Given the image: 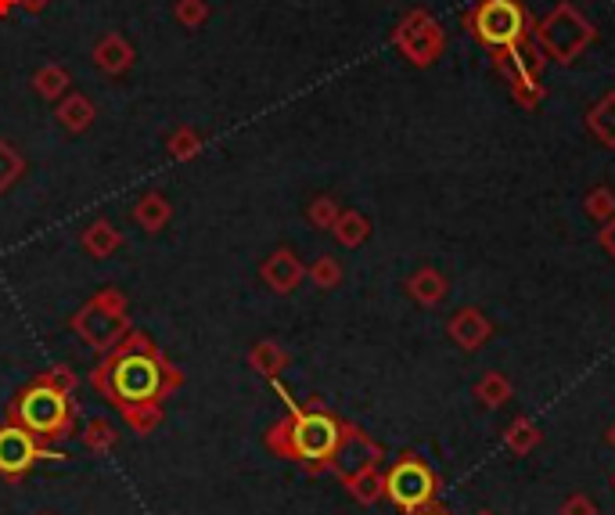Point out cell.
Wrapping results in <instances>:
<instances>
[{
    "label": "cell",
    "instance_id": "6da1fadb",
    "mask_svg": "<svg viewBox=\"0 0 615 515\" xmlns=\"http://www.w3.org/2000/svg\"><path fill=\"white\" fill-rule=\"evenodd\" d=\"M94 386L123 407L155 404L170 386H177V371L162 364L155 346L144 335H130L116 346V357L94 371Z\"/></svg>",
    "mask_w": 615,
    "mask_h": 515
},
{
    "label": "cell",
    "instance_id": "7a4b0ae2",
    "mask_svg": "<svg viewBox=\"0 0 615 515\" xmlns=\"http://www.w3.org/2000/svg\"><path fill=\"white\" fill-rule=\"evenodd\" d=\"M288 425V451L292 458L306 461V469L317 472V469H331V454H335V447H339L342 440V425L335 415H328V411H299V407H292V422Z\"/></svg>",
    "mask_w": 615,
    "mask_h": 515
},
{
    "label": "cell",
    "instance_id": "3957f363",
    "mask_svg": "<svg viewBox=\"0 0 615 515\" xmlns=\"http://www.w3.org/2000/svg\"><path fill=\"white\" fill-rule=\"evenodd\" d=\"M15 418L22 422V429H29L33 436H44V440H54V436L69 433L72 422V400L69 389L58 386L54 379H40L18 397L15 404Z\"/></svg>",
    "mask_w": 615,
    "mask_h": 515
},
{
    "label": "cell",
    "instance_id": "277c9868",
    "mask_svg": "<svg viewBox=\"0 0 615 515\" xmlns=\"http://www.w3.org/2000/svg\"><path fill=\"white\" fill-rule=\"evenodd\" d=\"M385 497L400 508L403 515H418L436 505L439 497V476L418 454H400L393 469L385 472Z\"/></svg>",
    "mask_w": 615,
    "mask_h": 515
},
{
    "label": "cell",
    "instance_id": "5b68a950",
    "mask_svg": "<svg viewBox=\"0 0 615 515\" xmlns=\"http://www.w3.org/2000/svg\"><path fill=\"white\" fill-rule=\"evenodd\" d=\"M72 332L80 335V339H87V346H94L98 353L116 350L126 335H130L123 296L116 289L94 296L80 314L72 317Z\"/></svg>",
    "mask_w": 615,
    "mask_h": 515
},
{
    "label": "cell",
    "instance_id": "8992f818",
    "mask_svg": "<svg viewBox=\"0 0 615 515\" xmlns=\"http://www.w3.org/2000/svg\"><path fill=\"white\" fill-rule=\"evenodd\" d=\"M472 33L493 51H508L529 40V11L522 0H482L472 15Z\"/></svg>",
    "mask_w": 615,
    "mask_h": 515
},
{
    "label": "cell",
    "instance_id": "52a82bcc",
    "mask_svg": "<svg viewBox=\"0 0 615 515\" xmlns=\"http://www.w3.org/2000/svg\"><path fill=\"white\" fill-rule=\"evenodd\" d=\"M536 33H540V47H544L551 58H558V62H576V58L590 47V40H594V26H590L572 4L554 8L551 15L540 22Z\"/></svg>",
    "mask_w": 615,
    "mask_h": 515
},
{
    "label": "cell",
    "instance_id": "ba28073f",
    "mask_svg": "<svg viewBox=\"0 0 615 515\" xmlns=\"http://www.w3.org/2000/svg\"><path fill=\"white\" fill-rule=\"evenodd\" d=\"M393 44L400 47V55L407 58L410 65H432L443 55L446 37H443V26H439L425 8H414L396 22Z\"/></svg>",
    "mask_w": 615,
    "mask_h": 515
},
{
    "label": "cell",
    "instance_id": "9c48e42d",
    "mask_svg": "<svg viewBox=\"0 0 615 515\" xmlns=\"http://www.w3.org/2000/svg\"><path fill=\"white\" fill-rule=\"evenodd\" d=\"M382 458H385L382 447H378L364 429H357V425H342V440H339V447H335V454H331V469H335V476L346 483V479L360 476V472L378 469Z\"/></svg>",
    "mask_w": 615,
    "mask_h": 515
},
{
    "label": "cell",
    "instance_id": "30bf717a",
    "mask_svg": "<svg viewBox=\"0 0 615 515\" xmlns=\"http://www.w3.org/2000/svg\"><path fill=\"white\" fill-rule=\"evenodd\" d=\"M36 458H44V454L29 429H22V425L0 429V476H22Z\"/></svg>",
    "mask_w": 615,
    "mask_h": 515
},
{
    "label": "cell",
    "instance_id": "8fae6325",
    "mask_svg": "<svg viewBox=\"0 0 615 515\" xmlns=\"http://www.w3.org/2000/svg\"><path fill=\"white\" fill-rule=\"evenodd\" d=\"M446 335L454 339L461 350H482V346L493 339V321L482 310L475 307H461L454 317H450V325H446Z\"/></svg>",
    "mask_w": 615,
    "mask_h": 515
},
{
    "label": "cell",
    "instance_id": "7c38bea8",
    "mask_svg": "<svg viewBox=\"0 0 615 515\" xmlns=\"http://www.w3.org/2000/svg\"><path fill=\"white\" fill-rule=\"evenodd\" d=\"M303 278H306V267L292 249H274V253L267 256V263H263V281H267L274 292H281V296L299 289V281Z\"/></svg>",
    "mask_w": 615,
    "mask_h": 515
},
{
    "label": "cell",
    "instance_id": "4fadbf2b",
    "mask_svg": "<svg viewBox=\"0 0 615 515\" xmlns=\"http://www.w3.org/2000/svg\"><path fill=\"white\" fill-rule=\"evenodd\" d=\"M94 65H98L105 76H123L130 65H134V47L123 33H105V37L94 44Z\"/></svg>",
    "mask_w": 615,
    "mask_h": 515
},
{
    "label": "cell",
    "instance_id": "5bb4252c",
    "mask_svg": "<svg viewBox=\"0 0 615 515\" xmlns=\"http://www.w3.org/2000/svg\"><path fill=\"white\" fill-rule=\"evenodd\" d=\"M54 105H58L54 116H58V123H62L69 134H83V130H90V123H94V101H90L87 94L69 91L62 101H54Z\"/></svg>",
    "mask_w": 615,
    "mask_h": 515
},
{
    "label": "cell",
    "instance_id": "9a60e30c",
    "mask_svg": "<svg viewBox=\"0 0 615 515\" xmlns=\"http://www.w3.org/2000/svg\"><path fill=\"white\" fill-rule=\"evenodd\" d=\"M407 292L410 299H418L421 307H439L446 299V278L436 267H421L407 278Z\"/></svg>",
    "mask_w": 615,
    "mask_h": 515
},
{
    "label": "cell",
    "instance_id": "2e32d148",
    "mask_svg": "<svg viewBox=\"0 0 615 515\" xmlns=\"http://www.w3.org/2000/svg\"><path fill=\"white\" fill-rule=\"evenodd\" d=\"M173 217V206L166 202V195H159V191H148V195H141L134 206V220L148 231V235H159L162 227H166V220Z\"/></svg>",
    "mask_w": 615,
    "mask_h": 515
},
{
    "label": "cell",
    "instance_id": "e0dca14e",
    "mask_svg": "<svg viewBox=\"0 0 615 515\" xmlns=\"http://www.w3.org/2000/svg\"><path fill=\"white\" fill-rule=\"evenodd\" d=\"M33 87H36V94H40L44 101H62L65 94H69V87H72V76H69V69H65V65L47 62V65H40V69H36Z\"/></svg>",
    "mask_w": 615,
    "mask_h": 515
},
{
    "label": "cell",
    "instance_id": "ac0fdd59",
    "mask_svg": "<svg viewBox=\"0 0 615 515\" xmlns=\"http://www.w3.org/2000/svg\"><path fill=\"white\" fill-rule=\"evenodd\" d=\"M540 440H544V433H540V425H536L533 418H515V422L504 429V447H508L511 454H518V458L533 454L536 447H540Z\"/></svg>",
    "mask_w": 615,
    "mask_h": 515
},
{
    "label": "cell",
    "instance_id": "d6986e66",
    "mask_svg": "<svg viewBox=\"0 0 615 515\" xmlns=\"http://www.w3.org/2000/svg\"><path fill=\"white\" fill-rule=\"evenodd\" d=\"M119 245H123V235H119V231L108 224V220H94V224L83 231V249H87L94 260H105V256H112Z\"/></svg>",
    "mask_w": 615,
    "mask_h": 515
},
{
    "label": "cell",
    "instance_id": "ffe728a7",
    "mask_svg": "<svg viewBox=\"0 0 615 515\" xmlns=\"http://www.w3.org/2000/svg\"><path fill=\"white\" fill-rule=\"evenodd\" d=\"M331 235L339 238V245H346V249H357V245H364L367 235H371V220H367L364 213H357V209H342L335 227H331Z\"/></svg>",
    "mask_w": 615,
    "mask_h": 515
},
{
    "label": "cell",
    "instance_id": "44dd1931",
    "mask_svg": "<svg viewBox=\"0 0 615 515\" xmlns=\"http://www.w3.org/2000/svg\"><path fill=\"white\" fill-rule=\"evenodd\" d=\"M587 130L594 137H598L601 145L605 148H615V91L612 94H605V98L590 109V116H587Z\"/></svg>",
    "mask_w": 615,
    "mask_h": 515
},
{
    "label": "cell",
    "instance_id": "7402d4cb",
    "mask_svg": "<svg viewBox=\"0 0 615 515\" xmlns=\"http://www.w3.org/2000/svg\"><path fill=\"white\" fill-rule=\"evenodd\" d=\"M511 382L500 375V371H486L479 382H475V400H479L482 407H490V411H497V407H504L511 400Z\"/></svg>",
    "mask_w": 615,
    "mask_h": 515
},
{
    "label": "cell",
    "instance_id": "603a6c76",
    "mask_svg": "<svg viewBox=\"0 0 615 515\" xmlns=\"http://www.w3.org/2000/svg\"><path fill=\"white\" fill-rule=\"evenodd\" d=\"M346 490L357 497L360 505H375L385 497V472L382 469H371V472H360V476L346 479Z\"/></svg>",
    "mask_w": 615,
    "mask_h": 515
},
{
    "label": "cell",
    "instance_id": "cb8c5ba5",
    "mask_svg": "<svg viewBox=\"0 0 615 515\" xmlns=\"http://www.w3.org/2000/svg\"><path fill=\"white\" fill-rule=\"evenodd\" d=\"M22 170H26V159H22V152H18L11 141H0V195L15 188L18 177H22Z\"/></svg>",
    "mask_w": 615,
    "mask_h": 515
},
{
    "label": "cell",
    "instance_id": "d4e9b609",
    "mask_svg": "<svg viewBox=\"0 0 615 515\" xmlns=\"http://www.w3.org/2000/svg\"><path fill=\"white\" fill-rule=\"evenodd\" d=\"M252 368L259 371V375H267V379H277V371L285 368L288 364V357H285V350L277 343H259V346H252Z\"/></svg>",
    "mask_w": 615,
    "mask_h": 515
},
{
    "label": "cell",
    "instance_id": "484cf974",
    "mask_svg": "<svg viewBox=\"0 0 615 515\" xmlns=\"http://www.w3.org/2000/svg\"><path fill=\"white\" fill-rule=\"evenodd\" d=\"M583 209H587L590 220H612L615 217V191L608 188V184H601V188L587 191V199H583Z\"/></svg>",
    "mask_w": 615,
    "mask_h": 515
},
{
    "label": "cell",
    "instance_id": "4316f807",
    "mask_svg": "<svg viewBox=\"0 0 615 515\" xmlns=\"http://www.w3.org/2000/svg\"><path fill=\"white\" fill-rule=\"evenodd\" d=\"M173 19L184 29H202L209 22V4L205 0H177L173 4Z\"/></svg>",
    "mask_w": 615,
    "mask_h": 515
},
{
    "label": "cell",
    "instance_id": "83f0119b",
    "mask_svg": "<svg viewBox=\"0 0 615 515\" xmlns=\"http://www.w3.org/2000/svg\"><path fill=\"white\" fill-rule=\"evenodd\" d=\"M202 152V134L198 130H191V127H180V130H173L170 134V155L173 159H195V155Z\"/></svg>",
    "mask_w": 615,
    "mask_h": 515
},
{
    "label": "cell",
    "instance_id": "f1b7e54d",
    "mask_svg": "<svg viewBox=\"0 0 615 515\" xmlns=\"http://www.w3.org/2000/svg\"><path fill=\"white\" fill-rule=\"evenodd\" d=\"M339 202L328 199V195H321V199H313L310 209H306V217H310L313 227H321V231H331L335 227V220H339Z\"/></svg>",
    "mask_w": 615,
    "mask_h": 515
},
{
    "label": "cell",
    "instance_id": "f546056e",
    "mask_svg": "<svg viewBox=\"0 0 615 515\" xmlns=\"http://www.w3.org/2000/svg\"><path fill=\"white\" fill-rule=\"evenodd\" d=\"M306 274H310V281L317 285V289H335V285L342 281V267L331 260V256H321V260L313 263Z\"/></svg>",
    "mask_w": 615,
    "mask_h": 515
},
{
    "label": "cell",
    "instance_id": "4dcf8cb0",
    "mask_svg": "<svg viewBox=\"0 0 615 515\" xmlns=\"http://www.w3.org/2000/svg\"><path fill=\"white\" fill-rule=\"evenodd\" d=\"M511 94H515L518 105H526V109H536L540 101H544V87L540 80H515L511 83Z\"/></svg>",
    "mask_w": 615,
    "mask_h": 515
},
{
    "label": "cell",
    "instance_id": "1f68e13d",
    "mask_svg": "<svg viewBox=\"0 0 615 515\" xmlns=\"http://www.w3.org/2000/svg\"><path fill=\"white\" fill-rule=\"evenodd\" d=\"M126 411V422L134 425V429H141V433H148L155 422H159V407L155 404H137V407H123Z\"/></svg>",
    "mask_w": 615,
    "mask_h": 515
},
{
    "label": "cell",
    "instance_id": "d6a6232c",
    "mask_svg": "<svg viewBox=\"0 0 615 515\" xmlns=\"http://www.w3.org/2000/svg\"><path fill=\"white\" fill-rule=\"evenodd\" d=\"M558 515H598V505L587 494H569L558 508Z\"/></svg>",
    "mask_w": 615,
    "mask_h": 515
},
{
    "label": "cell",
    "instance_id": "836d02e7",
    "mask_svg": "<svg viewBox=\"0 0 615 515\" xmlns=\"http://www.w3.org/2000/svg\"><path fill=\"white\" fill-rule=\"evenodd\" d=\"M112 440H116V433L108 429V422H90V429H87V443H90V447L105 451V447H108Z\"/></svg>",
    "mask_w": 615,
    "mask_h": 515
},
{
    "label": "cell",
    "instance_id": "e575fe53",
    "mask_svg": "<svg viewBox=\"0 0 615 515\" xmlns=\"http://www.w3.org/2000/svg\"><path fill=\"white\" fill-rule=\"evenodd\" d=\"M598 238H601V249H605V253L615 260V217L601 224V235H598Z\"/></svg>",
    "mask_w": 615,
    "mask_h": 515
},
{
    "label": "cell",
    "instance_id": "d590c367",
    "mask_svg": "<svg viewBox=\"0 0 615 515\" xmlns=\"http://www.w3.org/2000/svg\"><path fill=\"white\" fill-rule=\"evenodd\" d=\"M18 11H26V15H44L51 8V0H15Z\"/></svg>",
    "mask_w": 615,
    "mask_h": 515
},
{
    "label": "cell",
    "instance_id": "8d00e7d4",
    "mask_svg": "<svg viewBox=\"0 0 615 515\" xmlns=\"http://www.w3.org/2000/svg\"><path fill=\"white\" fill-rule=\"evenodd\" d=\"M15 8H18L15 0H0V19H8V15H11Z\"/></svg>",
    "mask_w": 615,
    "mask_h": 515
},
{
    "label": "cell",
    "instance_id": "74e56055",
    "mask_svg": "<svg viewBox=\"0 0 615 515\" xmlns=\"http://www.w3.org/2000/svg\"><path fill=\"white\" fill-rule=\"evenodd\" d=\"M605 440H608V447H615V422L608 425V433H605Z\"/></svg>",
    "mask_w": 615,
    "mask_h": 515
},
{
    "label": "cell",
    "instance_id": "f35d334b",
    "mask_svg": "<svg viewBox=\"0 0 615 515\" xmlns=\"http://www.w3.org/2000/svg\"><path fill=\"white\" fill-rule=\"evenodd\" d=\"M418 515H450V512H439V508H425V512H418Z\"/></svg>",
    "mask_w": 615,
    "mask_h": 515
},
{
    "label": "cell",
    "instance_id": "ab89813d",
    "mask_svg": "<svg viewBox=\"0 0 615 515\" xmlns=\"http://www.w3.org/2000/svg\"><path fill=\"white\" fill-rule=\"evenodd\" d=\"M475 515H493V512H490V508H482V512H475Z\"/></svg>",
    "mask_w": 615,
    "mask_h": 515
},
{
    "label": "cell",
    "instance_id": "60d3db41",
    "mask_svg": "<svg viewBox=\"0 0 615 515\" xmlns=\"http://www.w3.org/2000/svg\"><path fill=\"white\" fill-rule=\"evenodd\" d=\"M612 487H615V476H612Z\"/></svg>",
    "mask_w": 615,
    "mask_h": 515
}]
</instances>
